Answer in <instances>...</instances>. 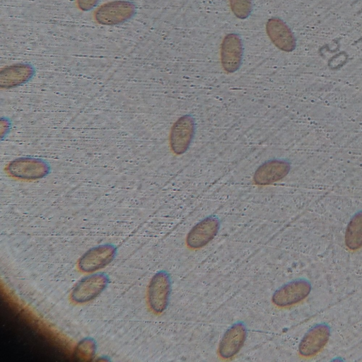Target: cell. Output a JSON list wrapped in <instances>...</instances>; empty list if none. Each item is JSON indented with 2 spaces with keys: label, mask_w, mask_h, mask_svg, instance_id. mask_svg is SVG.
Segmentation results:
<instances>
[{
  "label": "cell",
  "mask_w": 362,
  "mask_h": 362,
  "mask_svg": "<svg viewBox=\"0 0 362 362\" xmlns=\"http://www.w3.org/2000/svg\"><path fill=\"white\" fill-rule=\"evenodd\" d=\"M291 163L286 159L274 158L264 162L255 172L253 180L258 185H268L286 177Z\"/></svg>",
  "instance_id": "cell-8"
},
{
  "label": "cell",
  "mask_w": 362,
  "mask_h": 362,
  "mask_svg": "<svg viewBox=\"0 0 362 362\" xmlns=\"http://www.w3.org/2000/svg\"><path fill=\"white\" fill-rule=\"evenodd\" d=\"M2 74H5L6 78L11 76V82L18 84L28 80L33 74V69L28 64H18L10 66L3 71Z\"/></svg>",
  "instance_id": "cell-15"
},
{
  "label": "cell",
  "mask_w": 362,
  "mask_h": 362,
  "mask_svg": "<svg viewBox=\"0 0 362 362\" xmlns=\"http://www.w3.org/2000/svg\"><path fill=\"white\" fill-rule=\"evenodd\" d=\"M116 248L113 245L104 244L86 252L79 261V267L84 272H92L108 264L114 258Z\"/></svg>",
  "instance_id": "cell-12"
},
{
  "label": "cell",
  "mask_w": 362,
  "mask_h": 362,
  "mask_svg": "<svg viewBox=\"0 0 362 362\" xmlns=\"http://www.w3.org/2000/svg\"><path fill=\"white\" fill-rule=\"evenodd\" d=\"M220 221L216 216H209L198 222L189 231L186 244L191 249H199L207 245L217 235Z\"/></svg>",
  "instance_id": "cell-6"
},
{
  "label": "cell",
  "mask_w": 362,
  "mask_h": 362,
  "mask_svg": "<svg viewBox=\"0 0 362 362\" xmlns=\"http://www.w3.org/2000/svg\"><path fill=\"white\" fill-rule=\"evenodd\" d=\"M171 291L169 274L165 271L157 272L151 279L148 291V303L156 313H163L168 305Z\"/></svg>",
  "instance_id": "cell-4"
},
{
  "label": "cell",
  "mask_w": 362,
  "mask_h": 362,
  "mask_svg": "<svg viewBox=\"0 0 362 362\" xmlns=\"http://www.w3.org/2000/svg\"><path fill=\"white\" fill-rule=\"evenodd\" d=\"M247 337V328L242 322L232 325L223 334L218 353L222 358L234 356L243 347Z\"/></svg>",
  "instance_id": "cell-9"
},
{
  "label": "cell",
  "mask_w": 362,
  "mask_h": 362,
  "mask_svg": "<svg viewBox=\"0 0 362 362\" xmlns=\"http://www.w3.org/2000/svg\"><path fill=\"white\" fill-rule=\"evenodd\" d=\"M8 170L9 173L21 179H38L47 175L49 168L45 162L36 158H22L11 162Z\"/></svg>",
  "instance_id": "cell-11"
},
{
  "label": "cell",
  "mask_w": 362,
  "mask_h": 362,
  "mask_svg": "<svg viewBox=\"0 0 362 362\" xmlns=\"http://www.w3.org/2000/svg\"><path fill=\"white\" fill-rule=\"evenodd\" d=\"M195 127V119L191 115H184L176 120L170 134V145L174 153L182 155L188 150L194 137Z\"/></svg>",
  "instance_id": "cell-2"
},
{
  "label": "cell",
  "mask_w": 362,
  "mask_h": 362,
  "mask_svg": "<svg viewBox=\"0 0 362 362\" xmlns=\"http://www.w3.org/2000/svg\"><path fill=\"white\" fill-rule=\"evenodd\" d=\"M107 276L103 274H96L81 280L73 290L71 296L74 300L78 303L88 301L106 287Z\"/></svg>",
  "instance_id": "cell-13"
},
{
  "label": "cell",
  "mask_w": 362,
  "mask_h": 362,
  "mask_svg": "<svg viewBox=\"0 0 362 362\" xmlns=\"http://www.w3.org/2000/svg\"><path fill=\"white\" fill-rule=\"evenodd\" d=\"M266 30L271 41L279 49L284 52L295 49L296 37L287 24L279 18H269L266 24Z\"/></svg>",
  "instance_id": "cell-10"
},
{
  "label": "cell",
  "mask_w": 362,
  "mask_h": 362,
  "mask_svg": "<svg viewBox=\"0 0 362 362\" xmlns=\"http://www.w3.org/2000/svg\"><path fill=\"white\" fill-rule=\"evenodd\" d=\"M331 336V327L327 322L312 326L302 337L298 345L299 354L305 358L317 355L326 346Z\"/></svg>",
  "instance_id": "cell-3"
},
{
  "label": "cell",
  "mask_w": 362,
  "mask_h": 362,
  "mask_svg": "<svg viewBox=\"0 0 362 362\" xmlns=\"http://www.w3.org/2000/svg\"><path fill=\"white\" fill-rule=\"evenodd\" d=\"M312 291L310 281L305 278H298L277 288L272 298L273 303L281 308L291 306L305 299Z\"/></svg>",
  "instance_id": "cell-1"
},
{
  "label": "cell",
  "mask_w": 362,
  "mask_h": 362,
  "mask_svg": "<svg viewBox=\"0 0 362 362\" xmlns=\"http://www.w3.org/2000/svg\"><path fill=\"white\" fill-rule=\"evenodd\" d=\"M229 3L232 12L237 18L245 19L251 14L252 0H229Z\"/></svg>",
  "instance_id": "cell-16"
},
{
  "label": "cell",
  "mask_w": 362,
  "mask_h": 362,
  "mask_svg": "<svg viewBox=\"0 0 362 362\" xmlns=\"http://www.w3.org/2000/svg\"><path fill=\"white\" fill-rule=\"evenodd\" d=\"M135 13V6L129 1H117L104 4L95 12V19L100 23L115 25L125 22Z\"/></svg>",
  "instance_id": "cell-7"
},
{
  "label": "cell",
  "mask_w": 362,
  "mask_h": 362,
  "mask_svg": "<svg viewBox=\"0 0 362 362\" xmlns=\"http://www.w3.org/2000/svg\"><path fill=\"white\" fill-rule=\"evenodd\" d=\"M100 0H78V6L83 11L93 8Z\"/></svg>",
  "instance_id": "cell-17"
},
{
  "label": "cell",
  "mask_w": 362,
  "mask_h": 362,
  "mask_svg": "<svg viewBox=\"0 0 362 362\" xmlns=\"http://www.w3.org/2000/svg\"><path fill=\"white\" fill-rule=\"evenodd\" d=\"M344 243L351 251L362 247V210L356 211L351 217L345 230Z\"/></svg>",
  "instance_id": "cell-14"
},
{
  "label": "cell",
  "mask_w": 362,
  "mask_h": 362,
  "mask_svg": "<svg viewBox=\"0 0 362 362\" xmlns=\"http://www.w3.org/2000/svg\"><path fill=\"white\" fill-rule=\"evenodd\" d=\"M243 57V45L240 37L236 33L227 34L221 43V62L223 69L229 74L237 71Z\"/></svg>",
  "instance_id": "cell-5"
}]
</instances>
